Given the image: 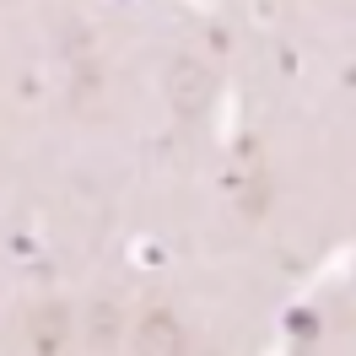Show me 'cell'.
<instances>
[{
    "instance_id": "3957f363",
    "label": "cell",
    "mask_w": 356,
    "mask_h": 356,
    "mask_svg": "<svg viewBox=\"0 0 356 356\" xmlns=\"http://www.w3.org/2000/svg\"><path fill=\"white\" fill-rule=\"evenodd\" d=\"M178 108L184 113L200 108V76H195V65H178Z\"/></svg>"
},
{
    "instance_id": "7a4b0ae2",
    "label": "cell",
    "mask_w": 356,
    "mask_h": 356,
    "mask_svg": "<svg viewBox=\"0 0 356 356\" xmlns=\"http://www.w3.org/2000/svg\"><path fill=\"white\" fill-rule=\"evenodd\" d=\"M38 346H44V356H54V346H60V334H65V313L60 308H49V313H38Z\"/></svg>"
},
{
    "instance_id": "6da1fadb",
    "label": "cell",
    "mask_w": 356,
    "mask_h": 356,
    "mask_svg": "<svg viewBox=\"0 0 356 356\" xmlns=\"http://www.w3.org/2000/svg\"><path fill=\"white\" fill-rule=\"evenodd\" d=\"M140 356H184V334H178V318L168 308L146 313V324H140Z\"/></svg>"
}]
</instances>
